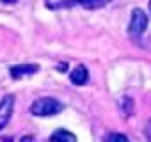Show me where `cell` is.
Wrapping results in <instances>:
<instances>
[{
	"label": "cell",
	"instance_id": "obj_1",
	"mask_svg": "<svg viewBox=\"0 0 151 142\" xmlns=\"http://www.w3.org/2000/svg\"><path fill=\"white\" fill-rule=\"evenodd\" d=\"M62 108H64V105H62L59 100H55V98H48V96L39 98V100H36V101L30 105V112H32L34 115H39V117H45V115H55V114H59Z\"/></svg>",
	"mask_w": 151,
	"mask_h": 142
},
{
	"label": "cell",
	"instance_id": "obj_2",
	"mask_svg": "<svg viewBox=\"0 0 151 142\" xmlns=\"http://www.w3.org/2000/svg\"><path fill=\"white\" fill-rule=\"evenodd\" d=\"M146 27H147V14L142 9L135 7L132 11V18H130V25H128V34L132 37H140L142 32L146 30Z\"/></svg>",
	"mask_w": 151,
	"mask_h": 142
},
{
	"label": "cell",
	"instance_id": "obj_3",
	"mask_svg": "<svg viewBox=\"0 0 151 142\" xmlns=\"http://www.w3.org/2000/svg\"><path fill=\"white\" fill-rule=\"evenodd\" d=\"M13 108H14V96L6 94L2 98V101H0V130L9 123V119L13 115Z\"/></svg>",
	"mask_w": 151,
	"mask_h": 142
},
{
	"label": "cell",
	"instance_id": "obj_4",
	"mask_svg": "<svg viewBox=\"0 0 151 142\" xmlns=\"http://www.w3.org/2000/svg\"><path fill=\"white\" fill-rule=\"evenodd\" d=\"M39 71V66L37 64H16L9 69V73L13 78H20V77H25V75H34Z\"/></svg>",
	"mask_w": 151,
	"mask_h": 142
},
{
	"label": "cell",
	"instance_id": "obj_5",
	"mask_svg": "<svg viewBox=\"0 0 151 142\" xmlns=\"http://www.w3.org/2000/svg\"><path fill=\"white\" fill-rule=\"evenodd\" d=\"M69 80L75 85H84V84H87V80H89V71H87V67L84 64H78L69 73Z\"/></svg>",
	"mask_w": 151,
	"mask_h": 142
},
{
	"label": "cell",
	"instance_id": "obj_6",
	"mask_svg": "<svg viewBox=\"0 0 151 142\" xmlns=\"http://www.w3.org/2000/svg\"><path fill=\"white\" fill-rule=\"evenodd\" d=\"M48 142H77V137H75L71 131L60 128V130H55V131L50 135Z\"/></svg>",
	"mask_w": 151,
	"mask_h": 142
},
{
	"label": "cell",
	"instance_id": "obj_7",
	"mask_svg": "<svg viewBox=\"0 0 151 142\" xmlns=\"http://www.w3.org/2000/svg\"><path fill=\"white\" fill-rule=\"evenodd\" d=\"M80 6L87 7V9H96V7H103L105 4H109L107 0H80Z\"/></svg>",
	"mask_w": 151,
	"mask_h": 142
},
{
	"label": "cell",
	"instance_id": "obj_8",
	"mask_svg": "<svg viewBox=\"0 0 151 142\" xmlns=\"http://www.w3.org/2000/svg\"><path fill=\"white\" fill-rule=\"evenodd\" d=\"M105 142H128V137L123 135V133H110L105 138Z\"/></svg>",
	"mask_w": 151,
	"mask_h": 142
},
{
	"label": "cell",
	"instance_id": "obj_9",
	"mask_svg": "<svg viewBox=\"0 0 151 142\" xmlns=\"http://www.w3.org/2000/svg\"><path fill=\"white\" fill-rule=\"evenodd\" d=\"M20 142H34V137L32 135H25V137H22Z\"/></svg>",
	"mask_w": 151,
	"mask_h": 142
},
{
	"label": "cell",
	"instance_id": "obj_10",
	"mask_svg": "<svg viewBox=\"0 0 151 142\" xmlns=\"http://www.w3.org/2000/svg\"><path fill=\"white\" fill-rule=\"evenodd\" d=\"M146 135H147L149 140H151V119H149V123H147V126H146Z\"/></svg>",
	"mask_w": 151,
	"mask_h": 142
},
{
	"label": "cell",
	"instance_id": "obj_11",
	"mask_svg": "<svg viewBox=\"0 0 151 142\" xmlns=\"http://www.w3.org/2000/svg\"><path fill=\"white\" fill-rule=\"evenodd\" d=\"M149 9H151V2H149Z\"/></svg>",
	"mask_w": 151,
	"mask_h": 142
}]
</instances>
